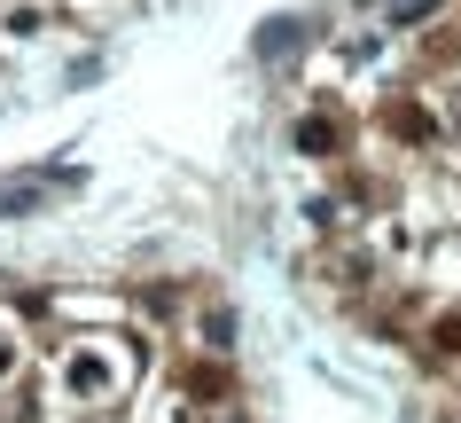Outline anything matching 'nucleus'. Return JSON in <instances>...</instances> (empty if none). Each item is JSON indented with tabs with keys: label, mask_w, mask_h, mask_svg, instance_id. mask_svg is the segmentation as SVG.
Wrapping results in <instances>:
<instances>
[{
	"label": "nucleus",
	"mask_w": 461,
	"mask_h": 423,
	"mask_svg": "<svg viewBox=\"0 0 461 423\" xmlns=\"http://www.w3.org/2000/svg\"><path fill=\"white\" fill-rule=\"evenodd\" d=\"M63 384H71V400H118L125 384H133V345H118V337H78L71 353H63Z\"/></svg>",
	"instance_id": "1"
},
{
	"label": "nucleus",
	"mask_w": 461,
	"mask_h": 423,
	"mask_svg": "<svg viewBox=\"0 0 461 423\" xmlns=\"http://www.w3.org/2000/svg\"><path fill=\"white\" fill-rule=\"evenodd\" d=\"M0 423H16V416H8V400H0Z\"/></svg>",
	"instance_id": "2"
}]
</instances>
